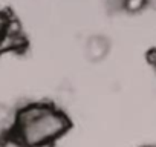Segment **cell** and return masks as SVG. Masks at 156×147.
I'll return each instance as SVG.
<instances>
[{"mask_svg": "<svg viewBox=\"0 0 156 147\" xmlns=\"http://www.w3.org/2000/svg\"><path fill=\"white\" fill-rule=\"evenodd\" d=\"M16 117H17V110H14L11 106L5 103H0V129L11 133L16 124Z\"/></svg>", "mask_w": 156, "mask_h": 147, "instance_id": "3", "label": "cell"}, {"mask_svg": "<svg viewBox=\"0 0 156 147\" xmlns=\"http://www.w3.org/2000/svg\"><path fill=\"white\" fill-rule=\"evenodd\" d=\"M107 52H109V41L103 37H92L86 46V55L94 63L104 60Z\"/></svg>", "mask_w": 156, "mask_h": 147, "instance_id": "2", "label": "cell"}, {"mask_svg": "<svg viewBox=\"0 0 156 147\" xmlns=\"http://www.w3.org/2000/svg\"><path fill=\"white\" fill-rule=\"evenodd\" d=\"M141 147H154V145H141Z\"/></svg>", "mask_w": 156, "mask_h": 147, "instance_id": "5", "label": "cell"}, {"mask_svg": "<svg viewBox=\"0 0 156 147\" xmlns=\"http://www.w3.org/2000/svg\"><path fill=\"white\" fill-rule=\"evenodd\" d=\"M122 5H124V9L129 13H139L147 5V0H124Z\"/></svg>", "mask_w": 156, "mask_h": 147, "instance_id": "4", "label": "cell"}, {"mask_svg": "<svg viewBox=\"0 0 156 147\" xmlns=\"http://www.w3.org/2000/svg\"><path fill=\"white\" fill-rule=\"evenodd\" d=\"M70 127L64 110L49 103H29L17 110L12 139L22 147H48Z\"/></svg>", "mask_w": 156, "mask_h": 147, "instance_id": "1", "label": "cell"}, {"mask_svg": "<svg viewBox=\"0 0 156 147\" xmlns=\"http://www.w3.org/2000/svg\"><path fill=\"white\" fill-rule=\"evenodd\" d=\"M0 38H2V35H0Z\"/></svg>", "mask_w": 156, "mask_h": 147, "instance_id": "6", "label": "cell"}]
</instances>
